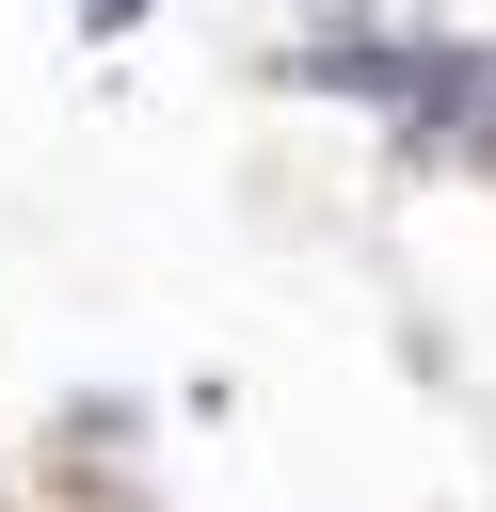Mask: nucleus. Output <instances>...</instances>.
<instances>
[{
    "label": "nucleus",
    "instance_id": "obj_1",
    "mask_svg": "<svg viewBox=\"0 0 496 512\" xmlns=\"http://www.w3.org/2000/svg\"><path fill=\"white\" fill-rule=\"evenodd\" d=\"M80 16H144V0H80Z\"/></svg>",
    "mask_w": 496,
    "mask_h": 512
}]
</instances>
